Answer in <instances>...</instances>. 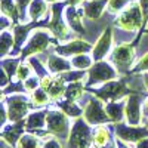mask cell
Listing matches in <instances>:
<instances>
[{"mask_svg": "<svg viewBox=\"0 0 148 148\" xmlns=\"http://www.w3.org/2000/svg\"><path fill=\"white\" fill-rule=\"evenodd\" d=\"M136 148H148V138H145V139L136 142Z\"/></svg>", "mask_w": 148, "mask_h": 148, "instance_id": "cell-44", "label": "cell"}, {"mask_svg": "<svg viewBox=\"0 0 148 148\" xmlns=\"http://www.w3.org/2000/svg\"><path fill=\"white\" fill-rule=\"evenodd\" d=\"M101 148H117V145H114L113 142H110V144H107V145H104V147H101Z\"/></svg>", "mask_w": 148, "mask_h": 148, "instance_id": "cell-47", "label": "cell"}, {"mask_svg": "<svg viewBox=\"0 0 148 148\" xmlns=\"http://www.w3.org/2000/svg\"><path fill=\"white\" fill-rule=\"evenodd\" d=\"M49 43H51V33L46 31V30L39 28V30H36V31L31 34L30 40H28V43L25 45V47L22 49L21 55H22L24 58H27V56H31V55H34V53H40V52L46 51L47 46H49Z\"/></svg>", "mask_w": 148, "mask_h": 148, "instance_id": "cell-9", "label": "cell"}, {"mask_svg": "<svg viewBox=\"0 0 148 148\" xmlns=\"http://www.w3.org/2000/svg\"><path fill=\"white\" fill-rule=\"evenodd\" d=\"M117 77V70L116 67L110 65L108 62L104 61H98L95 62L89 73H88V80H86V86H95L99 83H107L111 82Z\"/></svg>", "mask_w": 148, "mask_h": 148, "instance_id": "cell-7", "label": "cell"}, {"mask_svg": "<svg viewBox=\"0 0 148 148\" xmlns=\"http://www.w3.org/2000/svg\"><path fill=\"white\" fill-rule=\"evenodd\" d=\"M144 104V96L139 93H130L126 96V120L132 126H139L142 120L141 105Z\"/></svg>", "mask_w": 148, "mask_h": 148, "instance_id": "cell-11", "label": "cell"}, {"mask_svg": "<svg viewBox=\"0 0 148 148\" xmlns=\"http://www.w3.org/2000/svg\"><path fill=\"white\" fill-rule=\"evenodd\" d=\"M16 148H43V144L40 141V136L33 133H24L19 138Z\"/></svg>", "mask_w": 148, "mask_h": 148, "instance_id": "cell-24", "label": "cell"}, {"mask_svg": "<svg viewBox=\"0 0 148 148\" xmlns=\"http://www.w3.org/2000/svg\"><path fill=\"white\" fill-rule=\"evenodd\" d=\"M49 99H51V96H49V93L43 88L36 89L31 93V104L34 107H43V105H46L49 102Z\"/></svg>", "mask_w": 148, "mask_h": 148, "instance_id": "cell-28", "label": "cell"}, {"mask_svg": "<svg viewBox=\"0 0 148 148\" xmlns=\"http://www.w3.org/2000/svg\"><path fill=\"white\" fill-rule=\"evenodd\" d=\"M46 2H49V3H56V2H59V0H46Z\"/></svg>", "mask_w": 148, "mask_h": 148, "instance_id": "cell-48", "label": "cell"}, {"mask_svg": "<svg viewBox=\"0 0 148 148\" xmlns=\"http://www.w3.org/2000/svg\"><path fill=\"white\" fill-rule=\"evenodd\" d=\"M132 0H108V12L110 14H117V12L125 10Z\"/></svg>", "mask_w": 148, "mask_h": 148, "instance_id": "cell-32", "label": "cell"}, {"mask_svg": "<svg viewBox=\"0 0 148 148\" xmlns=\"http://www.w3.org/2000/svg\"><path fill=\"white\" fill-rule=\"evenodd\" d=\"M92 49V46L84 40H73L65 45L56 46V52L62 56H76L80 53H86Z\"/></svg>", "mask_w": 148, "mask_h": 148, "instance_id": "cell-15", "label": "cell"}, {"mask_svg": "<svg viewBox=\"0 0 148 148\" xmlns=\"http://www.w3.org/2000/svg\"><path fill=\"white\" fill-rule=\"evenodd\" d=\"M144 86H145V89H148V73L144 74Z\"/></svg>", "mask_w": 148, "mask_h": 148, "instance_id": "cell-46", "label": "cell"}, {"mask_svg": "<svg viewBox=\"0 0 148 148\" xmlns=\"http://www.w3.org/2000/svg\"><path fill=\"white\" fill-rule=\"evenodd\" d=\"M40 86V79L39 76H30L25 82H24V89H25L27 92H34L36 89H39Z\"/></svg>", "mask_w": 148, "mask_h": 148, "instance_id": "cell-36", "label": "cell"}, {"mask_svg": "<svg viewBox=\"0 0 148 148\" xmlns=\"http://www.w3.org/2000/svg\"><path fill=\"white\" fill-rule=\"evenodd\" d=\"M116 135L117 138L130 142V144H136L145 138H148V127L147 126H132V125H123V123H117L116 125Z\"/></svg>", "mask_w": 148, "mask_h": 148, "instance_id": "cell-10", "label": "cell"}, {"mask_svg": "<svg viewBox=\"0 0 148 148\" xmlns=\"http://www.w3.org/2000/svg\"><path fill=\"white\" fill-rule=\"evenodd\" d=\"M31 2H33V0H15L16 9H18V12H19V18L22 16L24 12H25L27 6H28V5H31Z\"/></svg>", "mask_w": 148, "mask_h": 148, "instance_id": "cell-39", "label": "cell"}, {"mask_svg": "<svg viewBox=\"0 0 148 148\" xmlns=\"http://www.w3.org/2000/svg\"><path fill=\"white\" fill-rule=\"evenodd\" d=\"M65 18H67V22L71 30L77 31V33H83L84 28L82 25V14L76 9V6H68L65 9Z\"/></svg>", "mask_w": 148, "mask_h": 148, "instance_id": "cell-21", "label": "cell"}, {"mask_svg": "<svg viewBox=\"0 0 148 148\" xmlns=\"http://www.w3.org/2000/svg\"><path fill=\"white\" fill-rule=\"evenodd\" d=\"M147 127H148V121H147Z\"/></svg>", "mask_w": 148, "mask_h": 148, "instance_id": "cell-50", "label": "cell"}, {"mask_svg": "<svg viewBox=\"0 0 148 148\" xmlns=\"http://www.w3.org/2000/svg\"><path fill=\"white\" fill-rule=\"evenodd\" d=\"M83 84L80 82H71L70 86H67V92H65V98L68 101H74L76 102L77 99H80L83 95Z\"/></svg>", "mask_w": 148, "mask_h": 148, "instance_id": "cell-26", "label": "cell"}, {"mask_svg": "<svg viewBox=\"0 0 148 148\" xmlns=\"http://www.w3.org/2000/svg\"><path fill=\"white\" fill-rule=\"evenodd\" d=\"M92 59L89 55H86V53H80V55H76V56H73L71 59V65L74 68H77V70H86V68H90L92 67Z\"/></svg>", "mask_w": 148, "mask_h": 148, "instance_id": "cell-29", "label": "cell"}, {"mask_svg": "<svg viewBox=\"0 0 148 148\" xmlns=\"http://www.w3.org/2000/svg\"><path fill=\"white\" fill-rule=\"evenodd\" d=\"M46 129L47 132L59 139H68L70 135V121L68 116L64 111L59 110H49L46 117Z\"/></svg>", "mask_w": 148, "mask_h": 148, "instance_id": "cell-2", "label": "cell"}, {"mask_svg": "<svg viewBox=\"0 0 148 148\" xmlns=\"http://www.w3.org/2000/svg\"><path fill=\"white\" fill-rule=\"evenodd\" d=\"M90 125L84 119H77L70 130L68 139H67V148H82L89 147L92 142V132Z\"/></svg>", "mask_w": 148, "mask_h": 148, "instance_id": "cell-4", "label": "cell"}, {"mask_svg": "<svg viewBox=\"0 0 148 148\" xmlns=\"http://www.w3.org/2000/svg\"><path fill=\"white\" fill-rule=\"evenodd\" d=\"M139 5L142 8V14H144V24L148 21V0H139Z\"/></svg>", "mask_w": 148, "mask_h": 148, "instance_id": "cell-40", "label": "cell"}, {"mask_svg": "<svg viewBox=\"0 0 148 148\" xmlns=\"http://www.w3.org/2000/svg\"><path fill=\"white\" fill-rule=\"evenodd\" d=\"M5 105L8 110L9 121L16 123V121L24 120V117L28 114L33 104H31V99L28 101V98H25L24 95H10L5 101Z\"/></svg>", "mask_w": 148, "mask_h": 148, "instance_id": "cell-6", "label": "cell"}, {"mask_svg": "<svg viewBox=\"0 0 148 148\" xmlns=\"http://www.w3.org/2000/svg\"><path fill=\"white\" fill-rule=\"evenodd\" d=\"M61 10H62V5L61 3H53L52 6V21L49 24V28H51L52 34L56 37L58 40H65L68 36V27L65 25V22L61 15Z\"/></svg>", "mask_w": 148, "mask_h": 148, "instance_id": "cell-12", "label": "cell"}, {"mask_svg": "<svg viewBox=\"0 0 148 148\" xmlns=\"http://www.w3.org/2000/svg\"><path fill=\"white\" fill-rule=\"evenodd\" d=\"M135 59V47L130 43H121L111 52V62L119 71H127Z\"/></svg>", "mask_w": 148, "mask_h": 148, "instance_id": "cell-8", "label": "cell"}, {"mask_svg": "<svg viewBox=\"0 0 148 148\" xmlns=\"http://www.w3.org/2000/svg\"><path fill=\"white\" fill-rule=\"evenodd\" d=\"M65 82H80L84 76L83 70H77V71H65V73H61L59 74Z\"/></svg>", "mask_w": 148, "mask_h": 148, "instance_id": "cell-35", "label": "cell"}, {"mask_svg": "<svg viewBox=\"0 0 148 148\" xmlns=\"http://www.w3.org/2000/svg\"><path fill=\"white\" fill-rule=\"evenodd\" d=\"M24 129L25 127V120H21L16 123H10L9 126H3V132H2V139L5 144H8L9 147H14L18 144L19 138L24 135Z\"/></svg>", "mask_w": 148, "mask_h": 148, "instance_id": "cell-13", "label": "cell"}, {"mask_svg": "<svg viewBox=\"0 0 148 148\" xmlns=\"http://www.w3.org/2000/svg\"><path fill=\"white\" fill-rule=\"evenodd\" d=\"M86 2V0H65V3L68 5V6H77V5H83Z\"/></svg>", "mask_w": 148, "mask_h": 148, "instance_id": "cell-42", "label": "cell"}, {"mask_svg": "<svg viewBox=\"0 0 148 148\" xmlns=\"http://www.w3.org/2000/svg\"><path fill=\"white\" fill-rule=\"evenodd\" d=\"M0 74H2V86H3V88H5V86H8V76H6V71L2 68V71H0Z\"/></svg>", "mask_w": 148, "mask_h": 148, "instance_id": "cell-43", "label": "cell"}, {"mask_svg": "<svg viewBox=\"0 0 148 148\" xmlns=\"http://www.w3.org/2000/svg\"><path fill=\"white\" fill-rule=\"evenodd\" d=\"M117 148H129V147L125 144V141H121V139L117 138Z\"/></svg>", "mask_w": 148, "mask_h": 148, "instance_id": "cell-45", "label": "cell"}, {"mask_svg": "<svg viewBox=\"0 0 148 148\" xmlns=\"http://www.w3.org/2000/svg\"><path fill=\"white\" fill-rule=\"evenodd\" d=\"M46 68L53 73V74H61V73H65L71 70V62L62 56V55H49L46 59Z\"/></svg>", "mask_w": 148, "mask_h": 148, "instance_id": "cell-17", "label": "cell"}, {"mask_svg": "<svg viewBox=\"0 0 148 148\" xmlns=\"http://www.w3.org/2000/svg\"><path fill=\"white\" fill-rule=\"evenodd\" d=\"M31 30V25L28 24V25H16L14 28V36H15V42H16V46L21 47L22 43L27 40V36Z\"/></svg>", "mask_w": 148, "mask_h": 148, "instance_id": "cell-30", "label": "cell"}, {"mask_svg": "<svg viewBox=\"0 0 148 148\" xmlns=\"http://www.w3.org/2000/svg\"><path fill=\"white\" fill-rule=\"evenodd\" d=\"M59 105V108L64 111V113L68 116V117H71V119H80V116L83 114V110L74 102V101H64V102H59L58 104Z\"/></svg>", "mask_w": 148, "mask_h": 148, "instance_id": "cell-25", "label": "cell"}, {"mask_svg": "<svg viewBox=\"0 0 148 148\" xmlns=\"http://www.w3.org/2000/svg\"><path fill=\"white\" fill-rule=\"evenodd\" d=\"M107 114L113 123H121L123 117H126V101H113L105 104Z\"/></svg>", "mask_w": 148, "mask_h": 148, "instance_id": "cell-19", "label": "cell"}, {"mask_svg": "<svg viewBox=\"0 0 148 148\" xmlns=\"http://www.w3.org/2000/svg\"><path fill=\"white\" fill-rule=\"evenodd\" d=\"M110 139H111V135H110V129L107 126L99 125L92 133V144L96 148H101V147L110 144Z\"/></svg>", "mask_w": 148, "mask_h": 148, "instance_id": "cell-22", "label": "cell"}, {"mask_svg": "<svg viewBox=\"0 0 148 148\" xmlns=\"http://www.w3.org/2000/svg\"><path fill=\"white\" fill-rule=\"evenodd\" d=\"M82 148H89V147H82Z\"/></svg>", "mask_w": 148, "mask_h": 148, "instance_id": "cell-49", "label": "cell"}, {"mask_svg": "<svg viewBox=\"0 0 148 148\" xmlns=\"http://www.w3.org/2000/svg\"><path fill=\"white\" fill-rule=\"evenodd\" d=\"M43 148H62V145L59 142V138L53 136V135H49L46 141L43 142Z\"/></svg>", "mask_w": 148, "mask_h": 148, "instance_id": "cell-37", "label": "cell"}, {"mask_svg": "<svg viewBox=\"0 0 148 148\" xmlns=\"http://www.w3.org/2000/svg\"><path fill=\"white\" fill-rule=\"evenodd\" d=\"M116 25L125 31L139 30L144 25V14L139 2H132L125 10H121L116 19Z\"/></svg>", "mask_w": 148, "mask_h": 148, "instance_id": "cell-1", "label": "cell"}, {"mask_svg": "<svg viewBox=\"0 0 148 148\" xmlns=\"http://www.w3.org/2000/svg\"><path fill=\"white\" fill-rule=\"evenodd\" d=\"M2 10H3L5 15H8L12 19L19 18V12L16 9L15 0H2Z\"/></svg>", "mask_w": 148, "mask_h": 148, "instance_id": "cell-31", "label": "cell"}, {"mask_svg": "<svg viewBox=\"0 0 148 148\" xmlns=\"http://www.w3.org/2000/svg\"><path fill=\"white\" fill-rule=\"evenodd\" d=\"M142 116L145 119H148V98H145L144 104H142Z\"/></svg>", "mask_w": 148, "mask_h": 148, "instance_id": "cell-41", "label": "cell"}, {"mask_svg": "<svg viewBox=\"0 0 148 148\" xmlns=\"http://www.w3.org/2000/svg\"><path fill=\"white\" fill-rule=\"evenodd\" d=\"M111 45H113V30L107 28L101 37L98 39L96 45L92 47V58L95 61H101L111 49Z\"/></svg>", "mask_w": 148, "mask_h": 148, "instance_id": "cell-14", "label": "cell"}, {"mask_svg": "<svg viewBox=\"0 0 148 148\" xmlns=\"http://www.w3.org/2000/svg\"><path fill=\"white\" fill-rule=\"evenodd\" d=\"M46 92L49 93L51 99H53V101L61 99L62 96H65V92H67L65 80L61 77V76L52 77V82H51V84H49V88L46 89Z\"/></svg>", "mask_w": 148, "mask_h": 148, "instance_id": "cell-20", "label": "cell"}, {"mask_svg": "<svg viewBox=\"0 0 148 148\" xmlns=\"http://www.w3.org/2000/svg\"><path fill=\"white\" fill-rule=\"evenodd\" d=\"M108 6V0H90V2L83 3V12L84 16L88 19H99L104 9Z\"/></svg>", "mask_w": 148, "mask_h": 148, "instance_id": "cell-16", "label": "cell"}, {"mask_svg": "<svg viewBox=\"0 0 148 148\" xmlns=\"http://www.w3.org/2000/svg\"><path fill=\"white\" fill-rule=\"evenodd\" d=\"M19 64H21V62H19L18 59H5V58H3L2 68L12 77V76H15V74H16V70H18Z\"/></svg>", "mask_w": 148, "mask_h": 148, "instance_id": "cell-33", "label": "cell"}, {"mask_svg": "<svg viewBox=\"0 0 148 148\" xmlns=\"http://www.w3.org/2000/svg\"><path fill=\"white\" fill-rule=\"evenodd\" d=\"M144 71H148V53H145L139 62L136 64V67L133 68V73H144Z\"/></svg>", "mask_w": 148, "mask_h": 148, "instance_id": "cell-38", "label": "cell"}, {"mask_svg": "<svg viewBox=\"0 0 148 148\" xmlns=\"http://www.w3.org/2000/svg\"><path fill=\"white\" fill-rule=\"evenodd\" d=\"M30 76H31V65L21 62L19 67H18V70H16V74H15L16 80L18 82H25Z\"/></svg>", "mask_w": 148, "mask_h": 148, "instance_id": "cell-34", "label": "cell"}, {"mask_svg": "<svg viewBox=\"0 0 148 148\" xmlns=\"http://www.w3.org/2000/svg\"><path fill=\"white\" fill-rule=\"evenodd\" d=\"M46 117H47V110L42 111H34V113L28 114L25 119V127L30 132H37L42 130L46 126Z\"/></svg>", "mask_w": 148, "mask_h": 148, "instance_id": "cell-18", "label": "cell"}, {"mask_svg": "<svg viewBox=\"0 0 148 148\" xmlns=\"http://www.w3.org/2000/svg\"><path fill=\"white\" fill-rule=\"evenodd\" d=\"M92 93L102 99L104 102H113V101H120L123 96H127L132 93V89H129V86L126 84L125 80H119V82H107L104 86H101L99 89L92 90Z\"/></svg>", "mask_w": 148, "mask_h": 148, "instance_id": "cell-3", "label": "cell"}, {"mask_svg": "<svg viewBox=\"0 0 148 148\" xmlns=\"http://www.w3.org/2000/svg\"><path fill=\"white\" fill-rule=\"evenodd\" d=\"M47 14V5L45 0H33L30 5V19L39 21Z\"/></svg>", "mask_w": 148, "mask_h": 148, "instance_id": "cell-23", "label": "cell"}, {"mask_svg": "<svg viewBox=\"0 0 148 148\" xmlns=\"http://www.w3.org/2000/svg\"><path fill=\"white\" fill-rule=\"evenodd\" d=\"M0 43H2L0 45V47H2V58H5L10 52L12 46H14V43H15V36L12 33H9V31H6V30H3Z\"/></svg>", "mask_w": 148, "mask_h": 148, "instance_id": "cell-27", "label": "cell"}, {"mask_svg": "<svg viewBox=\"0 0 148 148\" xmlns=\"http://www.w3.org/2000/svg\"><path fill=\"white\" fill-rule=\"evenodd\" d=\"M83 117L90 126H99V125H105V123L111 121L107 114L104 101L96 96H92L88 101V104H86L83 110Z\"/></svg>", "mask_w": 148, "mask_h": 148, "instance_id": "cell-5", "label": "cell"}]
</instances>
